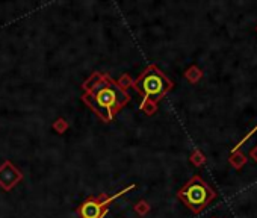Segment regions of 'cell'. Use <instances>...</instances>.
I'll list each match as a JSON object with an SVG mask.
<instances>
[{
    "mask_svg": "<svg viewBox=\"0 0 257 218\" xmlns=\"http://www.w3.org/2000/svg\"><path fill=\"white\" fill-rule=\"evenodd\" d=\"M82 102L103 121L111 123L114 117L130 102V94L124 91L108 73L95 71L82 85Z\"/></svg>",
    "mask_w": 257,
    "mask_h": 218,
    "instance_id": "1",
    "label": "cell"
},
{
    "mask_svg": "<svg viewBox=\"0 0 257 218\" xmlns=\"http://www.w3.org/2000/svg\"><path fill=\"white\" fill-rule=\"evenodd\" d=\"M256 132H257V126H254V127H253V129H251V131H250V132H248V134H247V135H245V136H244V138H242L241 141H239V142H237V144L234 145V147H233V150H232V152H236V150H239V149H241V147H242V144H244V142H245V141H247L248 138H251V136H253V135H254Z\"/></svg>",
    "mask_w": 257,
    "mask_h": 218,
    "instance_id": "13",
    "label": "cell"
},
{
    "mask_svg": "<svg viewBox=\"0 0 257 218\" xmlns=\"http://www.w3.org/2000/svg\"><path fill=\"white\" fill-rule=\"evenodd\" d=\"M256 30H257V26H256Z\"/></svg>",
    "mask_w": 257,
    "mask_h": 218,
    "instance_id": "15",
    "label": "cell"
},
{
    "mask_svg": "<svg viewBox=\"0 0 257 218\" xmlns=\"http://www.w3.org/2000/svg\"><path fill=\"white\" fill-rule=\"evenodd\" d=\"M206 155L200 150V149H194L191 156H189V162L192 164L194 167H203L204 164H206Z\"/></svg>",
    "mask_w": 257,
    "mask_h": 218,
    "instance_id": "8",
    "label": "cell"
},
{
    "mask_svg": "<svg viewBox=\"0 0 257 218\" xmlns=\"http://www.w3.org/2000/svg\"><path fill=\"white\" fill-rule=\"evenodd\" d=\"M132 86L144 99H150L158 103L174 88V83L166 78V75L158 65L151 64L142 71V75L138 79L133 81Z\"/></svg>",
    "mask_w": 257,
    "mask_h": 218,
    "instance_id": "2",
    "label": "cell"
},
{
    "mask_svg": "<svg viewBox=\"0 0 257 218\" xmlns=\"http://www.w3.org/2000/svg\"><path fill=\"white\" fill-rule=\"evenodd\" d=\"M213 218H216V217H213Z\"/></svg>",
    "mask_w": 257,
    "mask_h": 218,
    "instance_id": "16",
    "label": "cell"
},
{
    "mask_svg": "<svg viewBox=\"0 0 257 218\" xmlns=\"http://www.w3.org/2000/svg\"><path fill=\"white\" fill-rule=\"evenodd\" d=\"M248 156H250V159L257 162V145H254V147L248 152Z\"/></svg>",
    "mask_w": 257,
    "mask_h": 218,
    "instance_id": "14",
    "label": "cell"
},
{
    "mask_svg": "<svg viewBox=\"0 0 257 218\" xmlns=\"http://www.w3.org/2000/svg\"><path fill=\"white\" fill-rule=\"evenodd\" d=\"M23 173L17 168L11 161H5L0 165V188L11 191L19 182H22Z\"/></svg>",
    "mask_w": 257,
    "mask_h": 218,
    "instance_id": "5",
    "label": "cell"
},
{
    "mask_svg": "<svg viewBox=\"0 0 257 218\" xmlns=\"http://www.w3.org/2000/svg\"><path fill=\"white\" fill-rule=\"evenodd\" d=\"M177 197L194 214H200L216 197V192L201 176L195 174L177 191Z\"/></svg>",
    "mask_w": 257,
    "mask_h": 218,
    "instance_id": "3",
    "label": "cell"
},
{
    "mask_svg": "<svg viewBox=\"0 0 257 218\" xmlns=\"http://www.w3.org/2000/svg\"><path fill=\"white\" fill-rule=\"evenodd\" d=\"M68 127H70V124H68V121L65 118H58V120L53 121V124H51V129L59 135L65 134L68 131Z\"/></svg>",
    "mask_w": 257,
    "mask_h": 218,
    "instance_id": "10",
    "label": "cell"
},
{
    "mask_svg": "<svg viewBox=\"0 0 257 218\" xmlns=\"http://www.w3.org/2000/svg\"><path fill=\"white\" fill-rule=\"evenodd\" d=\"M141 109H142V112L147 114V115H154L158 112V103L154 100H150V99H142Z\"/></svg>",
    "mask_w": 257,
    "mask_h": 218,
    "instance_id": "9",
    "label": "cell"
},
{
    "mask_svg": "<svg viewBox=\"0 0 257 218\" xmlns=\"http://www.w3.org/2000/svg\"><path fill=\"white\" fill-rule=\"evenodd\" d=\"M133 209H135V212L138 214L140 217H145V215L150 212V209H151V208H150V205H148L147 200H140V202L135 205V208H133Z\"/></svg>",
    "mask_w": 257,
    "mask_h": 218,
    "instance_id": "11",
    "label": "cell"
},
{
    "mask_svg": "<svg viewBox=\"0 0 257 218\" xmlns=\"http://www.w3.org/2000/svg\"><path fill=\"white\" fill-rule=\"evenodd\" d=\"M117 83L121 86L124 91H127V88H130L132 85H133V79L130 78V75H123L121 78H119L118 81H117Z\"/></svg>",
    "mask_w": 257,
    "mask_h": 218,
    "instance_id": "12",
    "label": "cell"
},
{
    "mask_svg": "<svg viewBox=\"0 0 257 218\" xmlns=\"http://www.w3.org/2000/svg\"><path fill=\"white\" fill-rule=\"evenodd\" d=\"M248 158L241 152V150H236V152H232L230 156H229V164L234 168V170H241L244 168V165L247 164Z\"/></svg>",
    "mask_w": 257,
    "mask_h": 218,
    "instance_id": "6",
    "label": "cell"
},
{
    "mask_svg": "<svg viewBox=\"0 0 257 218\" xmlns=\"http://www.w3.org/2000/svg\"><path fill=\"white\" fill-rule=\"evenodd\" d=\"M136 187L135 185H129L126 187L124 190L115 192L114 195H108V194H100L98 197H90L87 198V202H83L79 209H77V214L80 218H103L106 215L108 209H109V205L118 197L124 195L126 192L135 190Z\"/></svg>",
    "mask_w": 257,
    "mask_h": 218,
    "instance_id": "4",
    "label": "cell"
},
{
    "mask_svg": "<svg viewBox=\"0 0 257 218\" xmlns=\"http://www.w3.org/2000/svg\"><path fill=\"white\" fill-rule=\"evenodd\" d=\"M185 79L189 83H192V85L198 83L203 79V70L200 67H197V65H191L189 68L185 71Z\"/></svg>",
    "mask_w": 257,
    "mask_h": 218,
    "instance_id": "7",
    "label": "cell"
}]
</instances>
